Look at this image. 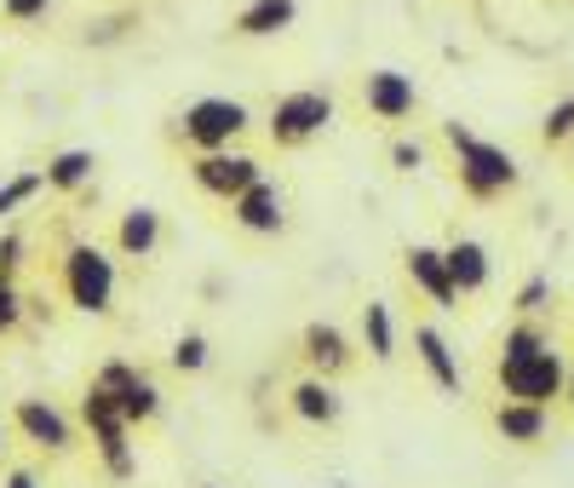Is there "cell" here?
<instances>
[{"label": "cell", "mask_w": 574, "mask_h": 488, "mask_svg": "<svg viewBox=\"0 0 574 488\" xmlns=\"http://www.w3.org/2000/svg\"><path fill=\"white\" fill-rule=\"evenodd\" d=\"M235 213H242L248 231H276L282 224V202H276V190H264V184H248L235 195Z\"/></svg>", "instance_id": "obj_9"}, {"label": "cell", "mask_w": 574, "mask_h": 488, "mask_svg": "<svg viewBox=\"0 0 574 488\" xmlns=\"http://www.w3.org/2000/svg\"><path fill=\"white\" fill-rule=\"evenodd\" d=\"M7 488H36V482H29V477H23V471H18V477H12V482H7Z\"/></svg>", "instance_id": "obj_27"}, {"label": "cell", "mask_w": 574, "mask_h": 488, "mask_svg": "<svg viewBox=\"0 0 574 488\" xmlns=\"http://www.w3.org/2000/svg\"><path fill=\"white\" fill-rule=\"evenodd\" d=\"M242 126H248V110L230 104V98H201V104L184 115V133L195 144H224L230 133H242Z\"/></svg>", "instance_id": "obj_4"}, {"label": "cell", "mask_w": 574, "mask_h": 488, "mask_svg": "<svg viewBox=\"0 0 574 488\" xmlns=\"http://www.w3.org/2000/svg\"><path fill=\"white\" fill-rule=\"evenodd\" d=\"M121 247H127V253H150V247H155V213H150V207L127 213V224H121Z\"/></svg>", "instance_id": "obj_15"}, {"label": "cell", "mask_w": 574, "mask_h": 488, "mask_svg": "<svg viewBox=\"0 0 574 488\" xmlns=\"http://www.w3.org/2000/svg\"><path fill=\"white\" fill-rule=\"evenodd\" d=\"M449 139H454L460 155H465V179H471V190H500V184L517 179V167H512V155H505V150L477 144L471 133H460V126H449Z\"/></svg>", "instance_id": "obj_3"}, {"label": "cell", "mask_w": 574, "mask_h": 488, "mask_svg": "<svg viewBox=\"0 0 574 488\" xmlns=\"http://www.w3.org/2000/svg\"><path fill=\"white\" fill-rule=\"evenodd\" d=\"M87 419L98 426V443H104L110 466H115V471H127V414L115 408V397H110L104 385H98L92 397H87Z\"/></svg>", "instance_id": "obj_5"}, {"label": "cell", "mask_w": 574, "mask_h": 488, "mask_svg": "<svg viewBox=\"0 0 574 488\" xmlns=\"http://www.w3.org/2000/svg\"><path fill=\"white\" fill-rule=\"evenodd\" d=\"M293 408L305 414V419H333V390H322V385H299V390H293Z\"/></svg>", "instance_id": "obj_18"}, {"label": "cell", "mask_w": 574, "mask_h": 488, "mask_svg": "<svg viewBox=\"0 0 574 488\" xmlns=\"http://www.w3.org/2000/svg\"><path fill=\"white\" fill-rule=\"evenodd\" d=\"M305 345H311V356H316V363H340V334H333V328H311L305 334Z\"/></svg>", "instance_id": "obj_21"}, {"label": "cell", "mask_w": 574, "mask_h": 488, "mask_svg": "<svg viewBox=\"0 0 574 488\" xmlns=\"http://www.w3.org/2000/svg\"><path fill=\"white\" fill-rule=\"evenodd\" d=\"M328 115H333V104H328L322 92H293L288 104L276 110V139H288V144L293 139H311Z\"/></svg>", "instance_id": "obj_6"}, {"label": "cell", "mask_w": 574, "mask_h": 488, "mask_svg": "<svg viewBox=\"0 0 574 488\" xmlns=\"http://www.w3.org/2000/svg\"><path fill=\"white\" fill-rule=\"evenodd\" d=\"M500 431H505V437H534V431H540V414H534V408H505V414H500Z\"/></svg>", "instance_id": "obj_19"}, {"label": "cell", "mask_w": 574, "mask_h": 488, "mask_svg": "<svg viewBox=\"0 0 574 488\" xmlns=\"http://www.w3.org/2000/svg\"><path fill=\"white\" fill-rule=\"evenodd\" d=\"M420 350H425V363H431V374H436V385H460V374H454V363H449V350H443V339H436L431 328L420 334Z\"/></svg>", "instance_id": "obj_16"}, {"label": "cell", "mask_w": 574, "mask_h": 488, "mask_svg": "<svg viewBox=\"0 0 574 488\" xmlns=\"http://www.w3.org/2000/svg\"><path fill=\"white\" fill-rule=\"evenodd\" d=\"M195 173H201V184L219 190V195H242L248 184H259V167H253L248 155H208Z\"/></svg>", "instance_id": "obj_7"}, {"label": "cell", "mask_w": 574, "mask_h": 488, "mask_svg": "<svg viewBox=\"0 0 574 488\" xmlns=\"http://www.w3.org/2000/svg\"><path fill=\"white\" fill-rule=\"evenodd\" d=\"M568 126H574V104H563V110H557V115L546 121V133L557 139V133H568Z\"/></svg>", "instance_id": "obj_25"}, {"label": "cell", "mask_w": 574, "mask_h": 488, "mask_svg": "<svg viewBox=\"0 0 574 488\" xmlns=\"http://www.w3.org/2000/svg\"><path fill=\"white\" fill-rule=\"evenodd\" d=\"M41 7H47V0H7V12H12V18H36Z\"/></svg>", "instance_id": "obj_26"}, {"label": "cell", "mask_w": 574, "mask_h": 488, "mask_svg": "<svg viewBox=\"0 0 574 488\" xmlns=\"http://www.w3.org/2000/svg\"><path fill=\"white\" fill-rule=\"evenodd\" d=\"M557 379H563L557 356H552V350H540V345H534V334H517V339H512V350H505V385H512V397L540 403V397H552V390H557Z\"/></svg>", "instance_id": "obj_1"}, {"label": "cell", "mask_w": 574, "mask_h": 488, "mask_svg": "<svg viewBox=\"0 0 574 488\" xmlns=\"http://www.w3.org/2000/svg\"><path fill=\"white\" fill-rule=\"evenodd\" d=\"M87 173H92V155H87V150H70V155H58V161H52V184H58V190L81 184Z\"/></svg>", "instance_id": "obj_17"}, {"label": "cell", "mask_w": 574, "mask_h": 488, "mask_svg": "<svg viewBox=\"0 0 574 488\" xmlns=\"http://www.w3.org/2000/svg\"><path fill=\"white\" fill-rule=\"evenodd\" d=\"M12 322H18V293L0 282V328H12Z\"/></svg>", "instance_id": "obj_24"}, {"label": "cell", "mask_w": 574, "mask_h": 488, "mask_svg": "<svg viewBox=\"0 0 574 488\" xmlns=\"http://www.w3.org/2000/svg\"><path fill=\"white\" fill-rule=\"evenodd\" d=\"M18 419H23V431L36 437V443H47V448H63V443H70L63 419H58L52 408H41V403H23V408H18Z\"/></svg>", "instance_id": "obj_11"}, {"label": "cell", "mask_w": 574, "mask_h": 488, "mask_svg": "<svg viewBox=\"0 0 574 488\" xmlns=\"http://www.w3.org/2000/svg\"><path fill=\"white\" fill-rule=\"evenodd\" d=\"M173 363H179V368H201V363H208V345H201V339H179Z\"/></svg>", "instance_id": "obj_23"}, {"label": "cell", "mask_w": 574, "mask_h": 488, "mask_svg": "<svg viewBox=\"0 0 574 488\" xmlns=\"http://www.w3.org/2000/svg\"><path fill=\"white\" fill-rule=\"evenodd\" d=\"M36 190H41V179H36V173L18 179V184H7V190H0V213H12V207H18V202H29Z\"/></svg>", "instance_id": "obj_22"}, {"label": "cell", "mask_w": 574, "mask_h": 488, "mask_svg": "<svg viewBox=\"0 0 574 488\" xmlns=\"http://www.w3.org/2000/svg\"><path fill=\"white\" fill-rule=\"evenodd\" d=\"M414 276L436 293V299H454V276H449V265H443V253H425V247H414Z\"/></svg>", "instance_id": "obj_13"}, {"label": "cell", "mask_w": 574, "mask_h": 488, "mask_svg": "<svg viewBox=\"0 0 574 488\" xmlns=\"http://www.w3.org/2000/svg\"><path fill=\"white\" fill-rule=\"evenodd\" d=\"M367 104H374L380 115H402V110H409L414 104V87L409 81H402V75H374V81H367Z\"/></svg>", "instance_id": "obj_10"}, {"label": "cell", "mask_w": 574, "mask_h": 488, "mask_svg": "<svg viewBox=\"0 0 574 488\" xmlns=\"http://www.w3.org/2000/svg\"><path fill=\"white\" fill-rule=\"evenodd\" d=\"M443 265H449L454 287H477V282H483V271H489V265H483V247H477V242H460V247L443 258Z\"/></svg>", "instance_id": "obj_14"}, {"label": "cell", "mask_w": 574, "mask_h": 488, "mask_svg": "<svg viewBox=\"0 0 574 488\" xmlns=\"http://www.w3.org/2000/svg\"><path fill=\"white\" fill-rule=\"evenodd\" d=\"M282 23H293V0H253V7L242 12L248 35H276Z\"/></svg>", "instance_id": "obj_12"}, {"label": "cell", "mask_w": 574, "mask_h": 488, "mask_svg": "<svg viewBox=\"0 0 574 488\" xmlns=\"http://www.w3.org/2000/svg\"><path fill=\"white\" fill-rule=\"evenodd\" d=\"M367 339H374V356H391V316H385V305H367Z\"/></svg>", "instance_id": "obj_20"}, {"label": "cell", "mask_w": 574, "mask_h": 488, "mask_svg": "<svg viewBox=\"0 0 574 488\" xmlns=\"http://www.w3.org/2000/svg\"><path fill=\"white\" fill-rule=\"evenodd\" d=\"M104 390L115 397V408H121L127 419H144V414H155V390H150L139 374H127V368H110V374H104Z\"/></svg>", "instance_id": "obj_8"}, {"label": "cell", "mask_w": 574, "mask_h": 488, "mask_svg": "<svg viewBox=\"0 0 574 488\" xmlns=\"http://www.w3.org/2000/svg\"><path fill=\"white\" fill-rule=\"evenodd\" d=\"M110 287H115L110 258L98 253V247H75L70 253V293H75V305L81 311H104L110 305Z\"/></svg>", "instance_id": "obj_2"}]
</instances>
